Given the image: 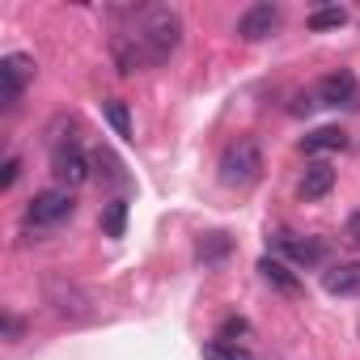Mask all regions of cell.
Returning <instances> with one entry per match:
<instances>
[{
  "instance_id": "obj_2",
  "label": "cell",
  "mask_w": 360,
  "mask_h": 360,
  "mask_svg": "<svg viewBox=\"0 0 360 360\" xmlns=\"http://www.w3.org/2000/svg\"><path fill=\"white\" fill-rule=\"evenodd\" d=\"M259 174H263V153L255 140H233L221 153V183L225 187H250V183H259Z\"/></svg>"
},
{
  "instance_id": "obj_4",
  "label": "cell",
  "mask_w": 360,
  "mask_h": 360,
  "mask_svg": "<svg viewBox=\"0 0 360 360\" xmlns=\"http://www.w3.org/2000/svg\"><path fill=\"white\" fill-rule=\"evenodd\" d=\"M51 174L60 178V187H81L85 178L94 174V157H85V148L77 144V140H68V144H56L51 148Z\"/></svg>"
},
{
  "instance_id": "obj_20",
  "label": "cell",
  "mask_w": 360,
  "mask_h": 360,
  "mask_svg": "<svg viewBox=\"0 0 360 360\" xmlns=\"http://www.w3.org/2000/svg\"><path fill=\"white\" fill-rule=\"evenodd\" d=\"M0 169H5V174H0V187L9 191V187L18 183V174H22V161H18V157H5V165H0Z\"/></svg>"
},
{
  "instance_id": "obj_18",
  "label": "cell",
  "mask_w": 360,
  "mask_h": 360,
  "mask_svg": "<svg viewBox=\"0 0 360 360\" xmlns=\"http://www.w3.org/2000/svg\"><path fill=\"white\" fill-rule=\"evenodd\" d=\"M229 255V238L225 233H208L204 242H200V259L204 263H217V259H225Z\"/></svg>"
},
{
  "instance_id": "obj_5",
  "label": "cell",
  "mask_w": 360,
  "mask_h": 360,
  "mask_svg": "<svg viewBox=\"0 0 360 360\" xmlns=\"http://www.w3.org/2000/svg\"><path fill=\"white\" fill-rule=\"evenodd\" d=\"M34 81V60L22 56V51H9L5 60H0V102H5V110H13L26 94V85Z\"/></svg>"
},
{
  "instance_id": "obj_6",
  "label": "cell",
  "mask_w": 360,
  "mask_h": 360,
  "mask_svg": "<svg viewBox=\"0 0 360 360\" xmlns=\"http://www.w3.org/2000/svg\"><path fill=\"white\" fill-rule=\"evenodd\" d=\"M280 30V9L276 5H250L242 18H238V39L242 43H263Z\"/></svg>"
},
{
  "instance_id": "obj_9",
  "label": "cell",
  "mask_w": 360,
  "mask_h": 360,
  "mask_svg": "<svg viewBox=\"0 0 360 360\" xmlns=\"http://www.w3.org/2000/svg\"><path fill=\"white\" fill-rule=\"evenodd\" d=\"M47 305H51L60 318H85V314H89V297H85L77 284H64V280H51V284H47Z\"/></svg>"
},
{
  "instance_id": "obj_10",
  "label": "cell",
  "mask_w": 360,
  "mask_h": 360,
  "mask_svg": "<svg viewBox=\"0 0 360 360\" xmlns=\"http://www.w3.org/2000/svg\"><path fill=\"white\" fill-rule=\"evenodd\" d=\"M330 187H335V169H330L326 161H314V165H305V174H301L297 195H301L305 204H314V200H326Z\"/></svg>"
},
{
  "instance_id": "obj_1",
  "label": "cell",
  "mask_w": 360,
  "mask_h": 360,
  "mask_svg": "<svg viewBox=\"0 0 360 360\" xmlns=\"http://www.w3.org/2000/svg\"><path fill=\"white\" fill-rule=\"evenodd\" d=\"M127 34L140 43V51H144V60L153 68V64H165L178 51V43H183V18L174 9H165V5H153V9H140L136 26Z\"/></svg>"
},
{
  "instance_id": "obj_7",
  "label": "cell",
  "mask_w": 360,
  "mask_h": 360,
  "mask_svg": "<svg viewBox=\"0 0 360 360\" xmlns=\"http://www.w3.org/2000/svg\"><path fill=\"white\" fill-rule=\"evenodd\" d=\"M314 98L322 106H360V85L352 72H326L314 89Z\"/></svg>"
},
{
  "instance_id": "obj_16",
  "label": "cell",
  "mask_w": 360,
  "mask_h": 360,
  "mask_svg": "<svg viewBox=\"0 0 360 360\" xmlns=\"http://www.w3.org/2000/svg\"><path fill=\"white\" fill-rule=\"evenodd\" d=\"M347 22V13L339 9V5H326V9H314L309 18H305V26L309 30H335V26H343Z\"/></svg>"
},
{
  "instance_id": "obj_8",
  "label": "cell",
  "mask_w": 360,
  "mask_h": 360,
  "mask_svg": "<svg viewBox=\"0 0 360 360\" xmlns=\"http://www.w3.org/2000/svg\"><path fill=\"white\" fill-rule=\"evenodd\" d=\"M276 250L288 255L297 267H318L326 259V246L318 238H297V233H276Z\"/></svg>"
},
{
  "instance_id": "obj_21",
  "label": "cell",
  "mask_w": 360,
  "mask_h": 360,
  "mask_svg": "<svg viewBox=\"0 0 360 360\" xmlns=\"http://www.w3.org/2000/svg\"><path fill=\"white\" fill-rule=\"evenodd\" d=\"M343 242H347L352 250H360V212L347 217V225H343Z\"/></svg>"
},
{
  "instance_id": "obj_22",
  "label": "cell",
  "mask_w": 360,
  "mask_h": 360,
  "mask_svg": "<svg viewBox=\"0 0 360 360\" xmlns=\"http://www.w3.org/2000/svg\"><path fill=\"white\" fill-rule=\"evenodd\" d=\"M22 330H26V326H22V318L5 314V339H9V343H18V339H22Z\"/></svg>"
},
{
  "instance_id": "obj_14",
  "label": "cell",
  "mask_w": 360,
  "mask_h": 360,
  "mask_svg": "<svg viewBox=\"0 0 360 360\" xmlns=\"http://www.w3.org/2000/svg\"><path fill=\"white\" fill-rule=\"evenodd\" d=\"M127 229V200H110L106 212H102V233L106 238H123Z\"/></svg>"
},
{
  "instance_id": "obj_17",
  "label": "cell",
  "mask_w": 360,
  "mask_h": 360,
  "mask_svg": "<svg viewBox=\"0 0 360 360\" xmlns=\"http://www.w3.org/2000/svg\"><path fill=\"white\" fill-rule=\"evenodd\" d=\"M204 360H250V352H246V347H238V343L212 339V343H204Z\"/></svg>"
},
{
  "instance_id": "obj_12",
  "label": "cell",
  "mask_w": 360,
  "mask_h": 360,
  "mask_svg": "<svg viewBox=\"0 0 360 360\" xmlns=\"http://www.w3.org/2000/svg\"><path fill=\"white\" fill-rule=\"evenodd\" d=\"M259 276H263L276 292H284V297H301V280H297V271H292L288 263H280V259H259Z\"/></svg>"
},
{
  "instance_id": "obj_3",
  "label": "cell",
  "mask_w": 360,
  "mask_h": 360,
  "mask_svg": "<svg viewBox=\"0 0 360 360\" xmlns=\"http://www.w3.org/2000/svg\"><path fill=\"white\" fill-rule=\"evenodd\" d=\"M72 191L68 187H47V191H39L34 200H30V208H26V225H34V229H51V225H60V221H68L72 217Z\"/></svg>"
},
{
  "instance_id": "obj_13",
  "label": "cell",
  "mask_w": 360,
  "mask_h": 360,
  "mask_svg": "<svg viewBox=\"0 0 360 360\" xmlns=\"http://www.w3.org/2000/svg\"><path fill=\"white\" fill-rule=\"evenodd\" d=\"M339 148H347V136H343L339 127H314L309 136H301V153H309V157H318V153H339Z\"/></svg>"
},
{
  "instance_id": "obj_19",
  "label": "cell",
  "mask_w": 360,
  "mask_h": 360,
  "mask_svg": "<svg viewBox=\"0 0 360 360\" xmlns=\"http://www.w3.org/2000/svg\"><path fill=\"white\" fill-rule=\"evenodd\" d=\"M246 330H250V322H246V318H225L217 339H225V343H238V335H246Z\"/></svg>"
},
{
  "instance_id": "obj_11",
  "label": "cell",
  "mask_w": 360,
  "mask_h": 360,
  "mask_svg": "<svg viewBox=\"0 0 360 360\" xmlns=\"http://www.w3.org/2000/svg\"><path fill=\"white\" fill-rule=\"evenodd\" d=\"M322 288L330 297H360V263H335L322 271Z\"/></svg>"
},
{
  "instance_id": "obj_15",
  "label": "cell",
  "mask_w": 360,
  "mask_h": 360,
  "mask_svg": "<svg viewBox=\"0 0 360 360\" xmlns=\"http://www.w3.org/2000/svg\"><path fill=\"white\" fill-rule=\"evenodd\" d=\"M106 123L115 127V136L131 140V110H127V102H123V98H110V102H106Z\"/></svg>"
}]
</instances>
